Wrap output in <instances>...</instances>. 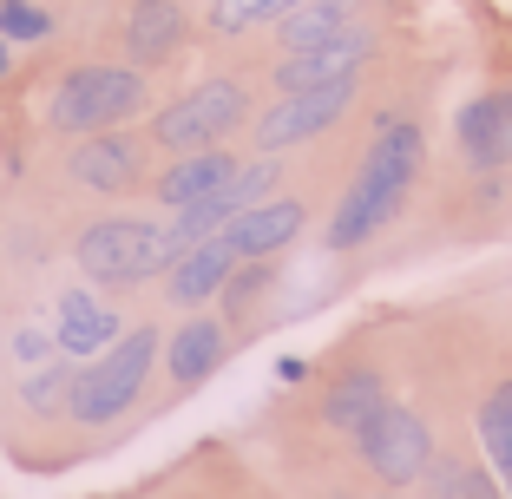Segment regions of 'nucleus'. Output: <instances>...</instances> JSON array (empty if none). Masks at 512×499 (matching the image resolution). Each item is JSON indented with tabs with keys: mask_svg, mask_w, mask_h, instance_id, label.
Listing matches in <instances>:
<instances>
[{
	"mask_svg": "<svg viewBox=\"0 0 512 499\" xmlns=\"http://www.w3.org/2000/svg\"><path fill=\"white\" fill-rule=\"evenodd\" d=\"M145 106H151V79L138 66H73L46 92V125L66 138H92V132H119Z\"/></svg>",
	"mask_w": 512,
	"mask_h": 499,
	"instance_id": "20e7f679",
	"label": "nucleus"
},
{
	"mask_svg": "<svg viewBox=\"0 0 512 499\" xmlns=\"http://www.w3.org/2000/svg\"><path fill=\"white\" fill-rule=\"evenodd\" d=\"M0 348H7V342H0Z\"/></svg>",
	"mask_w": 512,
	"mask_h": 499,
	"instance_id": "c756f323",
	"label": "nucleus"
},
{
	"mask_svg": "<svg viewBox=\"0 0 512 499\" xmlns=\"http://www.w3.org/2000/svg\"><path fill=\"white\" fill-rule=\"evenodd\" d=\"M506 119H512V86H493V92H480V99H467L460 119H453V145H460V158H467L480 178L499 171V132H506Z\"/></svg>",
	"mask_w": 512,
	"mask_h": 499,
	"instance_id": "dca6fc26",
	"label": "nucleus"
},
{
	"mask_svg": "<svg viewBox=\"0 0 512 499\" xmlns=\"http://www.w3.org/2000/svg\"><path fill=\"white\" fill-rule=\"evenodd\" d=\"M73 263L92 289H138L151 276H165L178 263V243H171L165 224L151 217H99V224L79 230Z\"/></svg>",
	"mask_w": 512,
	"mask_h": 499,
	"instance_id": "7ed1b4c3",
	"label": "nucleus"
},
{
	"mask_svg": "<svg viewBox=\"0 0 512 499\" xmlns=\"http://www.w3.org/2000/svg\"><path fill=\"white\" fill-rule=\"evenodd\" d=\"M473 427H480V447H486V467H493L499 493L512 499V375L486 388V401H480V414H473Z\"/></svg>",
	"mask_w": 512,
	"mask_h": 499,
	"instance_id": "6ab92c4d",
	"label": "nucleus"
},
{
	"mask_svg": "<svg viewBox=\"0 0 512 499\" xmlns=\"http://www.w3.org/2000/svg\"><path fill=\"white\" fill-rule=\"evenodd\" d=\"M0 40H7V46L53 40V14H46V0H0Z\"/></svg>",
	"mask_w": 512,
	"mask_h": 499,
	"instance_id": "412c9836",
	"label": "nucleus"
},
{
	"mask_svg": "<svg viewBox=\"0 0 512 499\" xmlns=\"http://www.w3.org/2000/svg\"><path fill=\"white\" fill-rule=\"evenodd\" d=\"M355 92H362V79L283 92L270 112H256V158H276V152H289V145H309V138H322L329 125H342L348 106H355Z\"/></svg>",
	"mask_w": 512,
	"mask_h": 499,
	"instance_id": "423d86ee",
	"label": "nucleus"
},
{
	"mask_svg": "<svg viewBox=\"0 0 512 499\" xmlns=\"http://www.w3.org/2000/svg\"><path fill=\"white\" fill-rule=\"evenodd\" d=\"M270 14V0H211V33H224V40H237V33L263 27Z\"/></svg>",
	"mask_w": 512,
	"mask_h": 499,
	"instance_id": "5701e85b",
	"label": "nucleus"
},
{
	"mask_svg": "<svg viewBox=\"0 0 512 499\" xmlns=\"http://www.w3.org/2000/svg\"><path fill=\"white\" fill-rule=\"evenodd\" d=\"M14 355H20L27 368H40L46 355H60V348H53V335H46V329H20V335H14Z\"/></svg>",
	"mask_w": 512,
	"mask_h": 499,
	"instance_id": "b1692460",
	"label": "nucleus"
},
{
	"mask_svg": "<svg viewBox=\"0 0 512 499\" xmlns=\"http://www.w3.org/2000/svg\"><path fill=\"white\" fill-rule=\"evenodd\" d=\"M375 60V33L368 27H348L322 46H296L276 60V92H309V86H335V79H362V66Z\"/></svg>",
	"mask_w": 512,
	"mask_h": 499,
	"instance_id": "6e6552de",
	"label": "nucleus"
},
{
	"mask_svg": "<svg viewBox=\"0 0 512 499\" xmlns=\"http://www.w3.org/2000/svg\"><path fill=\"white\" fill-rule=\"evenodd\" d=\"M7 66H14V46L0 40V79H7Z\"/></svg>",
	"mask_w": 512,
	"mask_h": 499,
	"instance_id": "bb28decb",
	"label": "nucleus"
},
{
	"mask_svg": "<svg viewBox=\"0 0 512 499\" xmlns=\"http://www.w3.org/2000/svg\"><path fill=\"white\" fill-rule=\"evenodd\" d=\"M270 283H276V263H237V276H230L224 296H217V303H224V322H230V316H243V309H250Z\"/></svg>",
	"mask_w": 512,
	"mask_h": 499,
	"instance_id": "4be33fe9",
	"label": "nucleus"
},
{
	"mask_svg": "<svg viewBox=\"0 0 512 499\" xmlns=\"http://www.w3.org/2000/svg\"><path fill=\"white\" fill-rule=\"evenodd\" d=\"M230 355V322L224 316H191L178 335H165V368L178 388H197V381H211Z\"/></svg>",
	"mask_w": 512,
	"mask_h": 499,
	"instance_id": "2eb2a0df",
	"label": "nucleus"
},
{
	"mask_svg": "<svg viewBox=\"0 0 512 499\" xmlns=\"http://www.w3.org/2000/svg\"><path fill=\"white\" fill-rule=\"evenodd\" d=\"M381 408H388V381H381L375 368H342V375L329 381V394H322V427L355 440Z\"/></svg>",
	"mask_w": 512,
	"mask_h": 499,
	"instance_id": "f3484780",
	"label": "nucleus"
},
{
	"mask_svg": "<svg viewBox=\"0 0 512 499\" xmlns=\"http://www.w3.org/2000/svg\"><path fill=\"white\" fill-rule=\"evenodd\" d=\"M230 178H237V158H230L224 145H211V152H184V158H171V165L151 178V197H158L165 211H191V204H204L211 191H224Z\"/></svg>",
	"mask_w": 512,
	"mask_h": 499,
	"instance_id": "4468645a",
	"label": "nucleus"
},
{
	"mask_svg": "<svg viewBox=\"0 0 512 499\" xmlns=\"http://www.w3.org/2000/svg\"><path fill=\"white\" fill-rule=\"evenodd\" d=\"M237 263H243V257L230 250L224 230H217V237L191 243V250H184V257L165 270V296H171L178 309H204V303H217V296H224V283L237 276Z\"/></svg>",
	"mask_w": 512,
	"mask_h": 499,
	"instance_id": "9b49d317",
	"label": "nucleus"
},
{
	"mask_svg": "<svg viewBox=\"0 0 512 499\" xmlns=\"http://www.w3.org/2000/svg\"><path fill=\"white\" fill-rule=\"evenodd\" d=\"M512 165V119H506V132H499V171Z\"/></svg>",
	"mask_w": 512,
	"mask_h": 499,
	"instance_id": "a878e982",
	"label": "nucleus"
},
{
	"mask_svg": "<svg viewBox=\"0 0 512 499\" xmlns=\"http://www.w3.org/2000/svg\"><path fill=\"white\" fill-rule=\"evenodd\" d=\"M73 375H79V362L53 355V362L27 368V381H20V401H27L33 414H60L66 401H73Z\"/></svg>",
	"mask_w": 512,
	"mask_h": 499,
	"instance_id": "aec40b11",
	"label": "nucleus"
},
{
	"mask_svg": "<svg viewBox=\"0 0 512 499\" xmlns=\"http://www.w3.org/2000/svg\"><path fill=\"white\" fill-rule=\"evenodd\" d=\"M355 454L368 460V473H375L381 486H414L427 467H434V427H427L414 408H394L388 401V408L355 434Z\"/></svg>",
	"mask_w": 512,
	"mask_h": 499,
	"instance_id": "0eeeda50",
	"label": "nucleus"
},
{
	"mask_svg": "<svg viewBox=\"0 0 512 499\" xmlns=\"http://www.w3.org/2000/svg\"><path fill=\"white\" fill-rule=\"evenodd\" d=\"M348 27H362V0H296V7L276 20V46L296 53V46H322Z\"/></svg>",
	"mask_w": 512,
	"mask_h": 499,
	"instance_id": "a211bd4d",
	"label": "nucleus"
},
{
	"mask_svg": "<svg viewBox=\"0 0 512 499\" xmlns=\"http://www.w3.org/2000/svg\"><path fill=\"white\" fill-rule=\"evenodd\" d=\"M237 125H250V86H243V79H204V86H191L184 99H171V106L151 119V145L171 152V158L211 152Z\"/></svg>",
	"mask_w": 512,
	"mask_h": 499,
	"instance_id": "39448f33",
	"label": "nucleus"
},
{
	"mask_svg": "<svg viewBox=\"0 0 512 499\" xmlns=\"http://www.w3.org/2000/svg\"><path fill=\"white\" fill-rule=\"evenodd\" d=\"M125 335V322L112 316V303L99 289H66L60 303H53V348H60L66 362H92V355H106L112 342Z\"/></svg>",
	"mask_w": 512,
	"mask_h": 499,
	"instance_id": "9d476101",
	"label": "nucleus"
},
{
	"mask_svg": "<svg viewBox=\"0 0 512 499\" xmlns=\"http://www.w3.org/2000/svg\"><path fill=\"white\" fill-rule=\"evenodd\" d=\"M381 499H394V493H381Z\"/></svg>",
	"mask_w": 512,
	"mask_h": 499,
	"instance_id": "c85d7f7f",
	"label": "nucleus"
},
{
	"mask_svg": "<svg viewBox=\"0 0 512 499\" xmlns=\"http://www.w3.org/2000/svg\"><path fill=\"white\" fill-rule=\"evenodd\" d=\"M184 33H191V20H184V0H132V14H125V66H165L178 60Z\"/></svg>",
	"mask_w": 512,
	"mask_h": 499,
	"instance_id": "ddd939ff",
	"label": "nucleus"
},
{
	"mask_svg": "<svg viewBox=\"0 0 512 499\" xmlns=\"http://www.w3.org/2000/svg\"><path fill=\"white\" fill-rule=\"evenodd\" d=\"M66 178H73L79 191L119 197V191H132V184H145V145H138L132 132H92L66 152Z\"/></svg>",
	"mask_w": 512,
	"mask_h": 499,
	"instance_id": "1a4fd4ad",
	"label": "nucleus"
},
{
	"mask_svg": "<svg viewBox=\"0 0 512 499\" xmlns=\"http://www.w3.org/2000/svg\"><path fill=\"white\" fill-rule=\"evenodd\" d=\"M289 7H296V0H270V14H276V20H283V14H289ZM276 20H270V27H276Z\"/></svg>",
	"mask_w": 512,
	"mask_h": 499,
	"instance_id": "cd10ccee",
	"label": "nucleus"
},
{
	"mask_svg": "<svg viewBox=\"0 0 512 499\" xmlns=\"http://www.w3.org/2000/svg\"><path fill=\"white\" fill-rule=\"evenodd\" d=\"M158 355H165V335L151 329V322L125 329L119 342L106 348V355L79 362L66 414H73L79 427H112L119 414H132V408H138V394H145V381H151V368H158Z\"/></svg>",
	"mask_w": 512,
	"mask_h": 499,
	"instance_id": "f03ea898",
	"label": "nucleus"
},
{
	"mask_svg": "<svg viewBox=\"0 0 512 499\" xmlns=\"http://www.w3.org/2000/svg\"><path fill=\"white\" fill-rule=\"evenodd\" d=\"M421 158H427L421 125L407 119V112H381L375 132H368L362 171H355V184L342 191V204H335L322 243H329V250H362V243H375L381 230L407 211L414 178H421Z\"/></svg>",
	"mask_w": 512,
	"mask_h": 499,
	"instance_id": "f257e3e1",
	"label": "nucleus"
},
{
	"mask_svg": "<svg viewBox=\"0 0 512 499\" xmlns=\"http://www.w3.org/2000/svg\"><path fill=\"white\" fill-rule=\"evenodd\" d=\"M460 499H506V493H499L493 467H467L460 473Z\"/></svg>",
	"mask_w": 512,
	"mask_h": 499,
	"instance_id": "393cba45",
	"label": "nucleus"
},
{
	"mask_svg": "<svg viewBox=\"0 0 512 499\" xmlns=\"http://www.w3.org/2000/svg\"><path fill=\"white\" fill-rule=\"evenodd\" d=\"M302 224H309V204H302V197H263V204L243 211L224 237L243 263H270L276 250H289V243L302 237Z\"/></svg>",
	"mask_w": 512,
	"mask_h": 499,
	"instance_id": "f8f14e48",
	"label": "nucleus"
}]
</instances>
